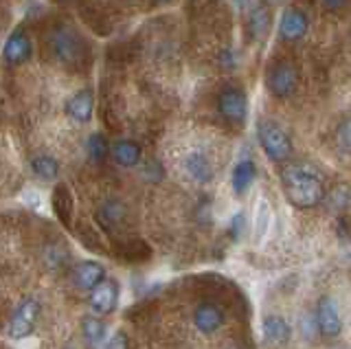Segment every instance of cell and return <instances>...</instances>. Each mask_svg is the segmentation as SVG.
<instances>
[{
  "instance_id": "cell-3",
  "label": "cell",
  "mask_w": 351,
  "mask_h": 349,
  "mask_svg": "<svg viewBox=\"0 0 351 349\" xmlns=\"http://www.w3.org/2000/svg\"><path fill=\"white\" fill-rule=\"evenodd\" d=\"M257 136L266 156L272 163H285L292 156V139L281 125L272 121H261L257 125Z\"/></svg>"
},
{
  "instance_id": "cell-26",
  "label": "cell",
  "mask_w": 351,
  "mask_h": 349,
  "mask_svg": "<svg viewBox=\"0 0 351 349\" xmlns=\"http://www.w3.org/2000/svg\"><path fill=\"white\" fill-rule=\"evenodd\" d=\"M241 231H244V213H235L233 220H230V237L239 239Z\"/></svg>"
},
{
  "instance_id": "cell-22",
  "label": "cell",
  "mask_w": 351,
  "mask_h": 349,
  "mask_svg": "<svg viewBox=\"0 0 351 349\" xmlns=\"http://www.w3.org/2000/svg\"><path fill=\"white\" fill-rule=\"evenodd\" d=\"M108 152H110L108 141H106V136L101 132H95V134L88 136V141H86V154H88V158H90L93 163L106 160Z\"/></svg>"
},
{
  "instance_id": "cell-31",
  "label": "cell",
  "mask_w": 351,
  "mask_h": 349,
  "mask_svg": "<svg viewBox=\"0 0 351 349\" xmlns=\"http://www.w3.org/2000/svg\"><path fill=\"white\" fill-rule=\"evenodd\" d=\"M64 349H73V347H64Z\"/></svg>"
},
{
  "instance_id": "cell-24",
  "label": "cell",
  "mask_w": 351,
  "mask_h": 349,
  "mask_svg": "<svg viewBox=\"0 0 351 349\" xmlns=\"http://www.w3.org/2000/svg\"><path fill=\"white\" fill-rule=\"evenodd\" d=\"M141 173L143 176H145L147 180H160L162 178V165H158L156 160H149V163H145V165H143V169H141Z\"/></svg>"
},
{
  "instance_id": "cell-11",
  "label": "cell",
  "mask_w": 351,
  "mask_h": 349,
  "mask_svg": "<svg viewBox=\"0 0 351 349\" xmlns=\"http://www.w3.org/2000/svg\"><path fill=\"white\" fill-rule=\"evenodd\" d=\"M314 321H316V330H321L323 336L334 338L340 334V314H338V305L334 303V299L325 297L318 301Z\"/></svg>"
},
{
  "instance_id": "cell-7",
  "label": "cell",
  "mask_w": 351,
  "mask_h": 349,
  "mask_svg": "<svg viewBox=\"0 0 351 349\" xmlns=\"http://www.w3.org/2000/svg\"><path fill=\"white\" fill-rule=\"evenodd\" d=\"M33 53V42L27 34V29H14L9 34L5 47H3V58L9 67H20V64H25Z\"/></svg>"
},
{
  "instance_id": "cell-1",
  "label": "cell",
  "mask_w": 351,
  "mask_h": 349,
  "mask_svg": "<svg viewBox=\"0 0 351 349\" xmlns=\"http://www.w3.org/2000/svg\"><path fill=\"white\" fill-rule=\"evenodd\" d=\"M281 182L288 200L296 209H314L325 198V184L321 176L305 165H290L281 173Z\"/></svg>"
},
{
  "instance_id": "cell-4",
  "label": "cell",
  "mask_w": 351,
  "mask_h": 349,
  "mask_svg": "<svg viewBox=\"0 0 351 349\" xmlns=\"http://www.w3.org/2000/svg\"><path fill=\"white\" fill-rule=\"evenodd\" d=\"M296 84H299V75L290 62H277L272 64L266 73V86L270 95L277 99H288L296 93Z\"/></svg>"
},
{
  "instance_id": "cell-18",
  "label": "cell",
  "mask_w": 351,
  "mask_h": 349,
  "mask_svg": "<svg viewBox=\"0 0 351 349\" xmlns=\"http://www.w3.org/2000/svg\"><path fill=\"white\" fill-rule=\"evenodd\" d=\"M29 167L33 171V176L42 182H53L60 176V163L58 158H53L51 154H36L31 158Z\"/></svg>"
},
{
  "instance_id": "cell-23",
  "label": "cell",
  "mask_w": 351,
  "mask_h": 349,
  "mask_svg": "<svg viewBox=\"0 0 351 349\" xmlns=\"http://www.w3.org/2000/svg\"><path fill=\"white\" fill-rule=\"evenodd\" d=\"M270 226V204L266 198H259L257 213H255V242H261Z\"/></svg>"
},
{
  "instance_id": "cell-9",
  "label": "cell",
  "mask_w": 351,
  "mask_h": 349,
  "mask_svg": "<svg viewBox=\"0 0 351 349\" xmlns=\"http://www.w3.org/2000/svg\"><path fill=\"white\" fill-rule=\"evenodd\" d=\"M64 112H66V117L73 119L77 123H88L95 112V93L90 88L77 91L71 99H66Z\"/></svg>"
},
{
  "instance_id": "cell-28",
  "label": "cell",
  "mask_w": 351,
  "mask_h": 349,
  "mask_svg": "<svg viewBox=\"0 0 351 349\" xmlns=\"http://www.w3.org/2000/svg\"><path fill=\"white\" fill-rule=\"evenodd\" d=\"M349 0H323V7L327 12H340V9L347 7Z\"/></svg>"
},
{
  "instance_id": "cell-12",
  "label": "cell",
  "mask_w": 351,
  "mask_h": 349,
  "mask_svg": "<svg viewBox=\"0 0 351 349\" xmlns=\"http://www.w3.org/2000/svg\"><path fill=\"white\" fill-rule=\"evenodd\" d=\"M119 301V286L112 279H104L101 283L90 290V308L97 314H110L114 312Z\"/></svg>"
},
{
  "instance_id": "cell-16",
  "label": "cell",
  "mask_w": 351,
  "mask_h": 349,
  "mask_svg": "<svg viewBox=\"0 0 351 349\" xmlns=\"http://www.w3.org/2000/svg\"><path fill=\"white\" fill-rule=\"evenodd\" d=\"M255 178H257V165L250 158L235 163L233 171H230V187H233L235 195H244L252 187Z\"/></svg>"
},
{
  "instance_id": "cell-5",
  "label": "cell",
  "mask_w": 351,
  "mask_h": 349,
  "mask_svg": "<svg viewBox=\"0 0 351 349\" xmlns=\"http://www.w3.org/2000/svg\"><path fill=\"white\" fill-rule=\"evenodd\" d=\"M217 112L224 121L233 123V125H241L248 117V99L241 88H235V86H228L222 93L217 95Z\"/></svg>"
},
{
  "instance_id": "cell-15",
  "label": "cell",
  "mask_w": 351,
  "mask_h": 349,
  "mask_svg": "<svg viewBox=\"0 0 351 349\" xmlns=\"http://www.w3.org/2000/svg\"><path fill=\"white\" fill-rule=\"evenodd\" d=\"M125 215H128L125 204L121 202V200L110 198V200H106L101 206H99V211H97V222L101 224V226L106 228V231L114 233V231H119V226L123 224Z\"/></svg>"
},
{
  "instance_id": "cell-21",
  "label": "cell",
  "mask_w": 351,
  "mask_h": 349,
  "mask_svg": "<svg viewBox=\"0 0 351 349\" xmlns=\"http://www.w3.org/2000/svg\"><path fill=\"white\" fill-rule=\"evenodd\" d=\"M82 332H84L86 343L97 347L106 338V325H104V321H99L97 316H86L82 321Z\"/></svg>"
},
{
  "instance_id": "cell-17",
  "label": "cell",
  "mask_w": 351,
  "mask_h": 349,
  "mask_svg": "<svg viewBox=\"0 0 351 349\" xmlns=\"http://www.w3.org/2000/svg\"><path fill=\"white\" fill-rule=\"evenodd\" d=\"M73 277H75L77 288L93 290L97 283H101L106 279V270L99 261H82V264H77Z\"/></svg>"
},
{
  "instance_id": "cell-6",
  "label": "cell",
  "mask_w": 351,
  "mask_h": 349,
  "mask_svg": "<svg viewBox=\"0 0 351 349\" xmlns=\"http://www.w3.org/2000/svg\"><path fill=\"white\" fill-rule=\"evenodd\" d=\"M38 312H40L38 301H33V299L22 301L18 305V310L14 312V316H11V321H9V336L16 338V341L27 338L33 332V327H36Z\"/></svg>"
},
{
  "instance_id": "cell-20",
  "label": "cell",
  "mask_w": 351,
  "mask_h": 349,
  "mask_svg": "<svg viewBox=\"0 0 351 349\" xmlns=\"http://www.w3.org/2000/svg\"><path fill=\"white\" fill-rule=\"evenodd\" d=\"M270 29V12L263 5L252 7V12L248 14V31L252 40H261L268 36Z\"/></svg>"
},
{
  "instance_id": "cell-8",
  "label": "cell",
  "mask_w": 351,
  "mask_h": 349,
  "mask_svg": "<svg viewBox=\"0 0 351 349\" xmlns=\"http://www.w3.org/2000/svg\"><path fill=\"white\" fill-rule=\"evenodd\" d=\"M307 29H310V20H307V16L301 12V9H288V12H283L281 20H279V40L283 42H296L301 40Z\"/></svg>"
},
{
  "instance_id": "cell-14",
  "label": "cell",
  "mask_w": 351,
  "mask_h": 349,
  "mask_svg": "<svg viewBox=\"0 0 351 349\" xmlns=\"http://www.w3.org/2000/svg\"><path fill=\"white\" fill-rule=\"evenodd\" d=\"M110 156H112L119 167H136L143 158V147L132 139H119L110 147Z\"/></svg>"
},
{
  "instance_id": "cell-30",
  "label": "cell",
  "mask_w": 351,
  "mask_h": 349,
  "mask_svg": "<svg viewBox=\"0 0 351 349\" xmlns=\"http://www.w3.org/2000/svg\"><path fill=\"white\" fill-rule=\"evenodd\" d=\"M154 5H169V3H173V0H152Z\"/></svg>"
},
{
  "instance_id": "cell-29",
  "label": "cell",
  "mask_w": 351,
  "mask_h": 349,
  "mask_svg": "<svg viewBox=\"0 0 351 349\" xmlns=\"http://www.w3.org/2000/svg\"><path fill=\"white\" fill-rule=\"evenodd\" d=\"M340 235L347 237V220H345V217H343V220H340Z\"/></svg>"
},
{
  "instance_id": "cell-10",
  "label": "cell",
  "mask_w": 351,
  "mask_h": 349,
  "mask_svg": "<svg viewBox=\"0 0 351 349\" xmlns=\"http://www.w3.org/2000/svg\"><path fill=\"white\" fill-rule=\"evenodd\" d=\"M182 167H184V173L189 176L193 182H197V184H206V182H211L213 180V173H215V169H213V163H211V158H208L204 152H200V149H193V152H189V154L184 156V160H182Z\"/></svg>"
},
{
  "instance_id": "cell-27",
  "label": "cell",
  "mask_w": 351,
  "mask_h": 349,
  "mask_svg": "<svg viewBox=\"0 0 351 349\" xmlns=\"http://www.w3.org/2000/svg\"><path fill=\"white\" fill-rule=\"evenodd\" d=\"M338 141H340V145H343V152L347 154V152H349V119H345V121L340 123V130H338Z\"/></svg>"
},
{
  "instance_id": "cell-13",
  "label": "cell",
  "mask_w": 351,
  "mask_h": 349,
  "mask_svg": "<svg viewBox=\"0 0 351 349\" xmlns=\"http://www.w3.org/2000/svg\"><path fill=\"white\" fill-rule=\"evenodd\" d=\"M193 323L197 327V332L202 334H215L219 327L224 325V314L222 310L217 308L215 303H200L195 308V314H193Z\"/></svg>"
},
{
  "instance_id": "cell-2",
  "label": "cell",
  "mask_w": 351,
  "mask_h": 349,
  "mask_svg": "<svg viewBox=\"0 0 351 349\" xmlns=\"http://www.w3.org/2000/svg\"><path fill=\"white\" fill-rule=\"evenodd\" d=\"M49 49L53 58L64 67H73L80 64L86 56L84 38L69 25H55L49 31Z\"/></svg>"
},
{
  "instance_id": "cell-19",
  "label": "cell",
  "mask_w": 351,
  "mask_h": 349,
  "mask_svg": "<svg viewBox=\"0 0 351 349\" xmlns=\"http://www.w3.org/2000/svg\"><path fill=\"white\" fill-rule=\"evenodd\" d=\"M290 325L281 316H266L263 319V336L272 345H283L290 341Z\"/></svg>"
},
{
  "instance_id": "cell-25",
  "label": "cell",
  "mask_w": 351,
  "mask_h": 349,
  "mask_svg": "<svg viewBox=\"0 0 351 349\" xmlns=\"http://www.w3.org/2000/svg\"><path fill=\"white\" fill-rule=\"evenodd\" d=\"M106 349H130V341H128L125 332H117V334H112V338L108 341Z\"/></svg>"
}]
</instances>
